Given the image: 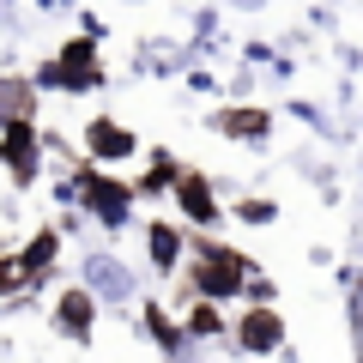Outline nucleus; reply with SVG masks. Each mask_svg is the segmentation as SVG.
<instances>
[{
	"instance_id": "obj_10",
	"label": "nucleus",
	"mask_w": 363,
	"mask_h": 363,
	"mask_svg": "<svg viewBox=\"0 0 363 363\" xmlns=\"http://www.w3.org/2000/svg\"><path fill=\"white\" fill-rule=\"evenodd\" d=\"M49 248H55V236H37V242H30V255L18 260V267H25V272H37L43 260H49Z\"/></svg>"
},
{
	"instance_id": "obj_8",
	"label": "nucleus",
	"mask_w": 363,
	"mask_h": 363,
	"mask_svg": "<svg viewBox=\"0 0 363 363\" xmlns=\"http://www.w3.org/2000/svg\"><path fill=\"white\" fill-rule=\"evenodd\" d=\"M91 145H97V152H128V133H116L109 121H97V128H91Z\"/></svg>"
},
{
	"instance_id": "obj_7",
	"label": "nucleus",
	"mask_w": 363,
	"mask_h": 363,
	"mask_svg": "<svg viewBox=\"0 0 363 363\" xmlns=\"http://www.w3.org/2000/svg\"><path fill=\"white\" fill-rule=\"evenodd\" d=\"M61 327H73V333H91V297H67Z\"/></svg>"
},
{
	"instance_id": "obj_9",
	"label": "nucleus",
	"mask_w": 363,
	"mask_h": 363,
	"mask_svg": "<svg viewBox=\"0 0 363 363\" xmlns=\"http://www.w3.org/2000/svg\"><path fill=\"white\" fill-rule=\"evenodd\" d=\"M182 200H188V212H194V218H212V200H206V188H200V182H182Z\"/></svg>"
},
{
	"instance_id": "obj_1",
	"label": "nucleus",
	"mask_w": 363,
	"mask_h": 363,
	"mask_svg": "<svg viewBox=\"0 0 363 363\" xmlns=\"http://www.w3.org/2000/svg\"><path fill=\"white\" fill-rule=\"evenodd\" d=\"M91 285L104 291V297H128V291H133V279H128V272H121L109 255H91Z\"/></svg>"
},
{
	"instance_id": "obj_6",
	"label": "nucleus",
	"mask_w": 363,
	"mask_h": 363,
	"mask_svg": "<svg viewBox=\"0 0 363 363\" xmlns=\"http://www.w3.org/2000/svg\"><path fill=\"white\" fill-rule=\"evenodd\" d=\"M176 255H182V236L169 230V224H157V230H152V260H157V267H176Z\"/></svg>"
},
{
	"instance_id": "obj_5",
	"label": "nucleus",
	"mask_w": 363,
	"mask_h": 363,
	"mask_svg": "<svg viewBox=\"0 0 363 363\" xmlns=\"http://www.w3.org/2000/svg\"><path fill=\"white\" fill-rule=\"evenodd\" d=\"M30 152H37V145H30V133L13 128V140H6V164H13L18 176H30V169H37V157H30Z\"/></svg>"
},
{
	"instance_id": "obj_11",
	"label": "nucleus",
	"mask_w": 363,
	"mask_h": 363,
	"mask_svg": "<svg viewBox=\"0 0 363 363\" xmlns=\"http://www.w3.org/2000/svg\"><path fill=\"white\" fill-rule=\"evenodd\" d=\"M61 61H91V43H79V49H67V55H61ZM61 79H79V85H85V73H73V67H67V73H61Z\"/></svg>"
},
{
	"instance_id": "obj_3",
	"label": "nucleus",
	"mask_w": 363,
	"mask_h": 363,
	"mask_svg": "<svg viewBox=\"0 0 363 363\" xmlns=\"http://www.w3.org/2000/svg\"><path fill=\"white\" fill-rule=\"evenodd\" d=\"M200 285H206L212 297H224V291L236 285V260H230V255H218V260H206V272H200Z\"/></svg>"
},
{
	"instance_id": "obj_4",
	"label": "nucleus",
	"mask_w": 363,
	"mask_h": 363,
	"mask_svg": "<svg viewBox=\"0 0 363 363\" xmlns=\"http://www.w3.org/2000/svg\"><path fill=\"white\" fill-rule=\"evenodd\" d=\"M242 339H248V351H267V345H279V321H272V315H248Z\"/></svg>"
},
{
	"instance_id": "obj_2",
	"label": "nucleus",
	"mask_w": 363,
	"mask_h": 363,
	"mask_svg": "<svg viewBox=\"0 0 363 363\" xmlns=\"http://www.w3.org/2000/svg\"><path fill=\"white\" fill-rule=\"evenodd\" d=\"M91 200H97V212H104L109 224L128 218V194H121V188H109V182H91Z\"/></svg>"
}]
</instances>
